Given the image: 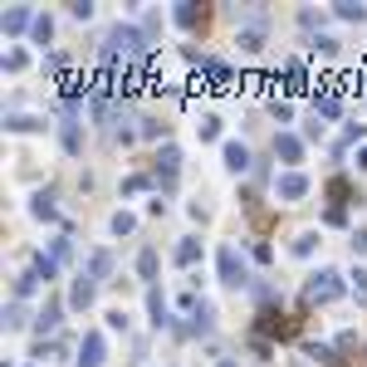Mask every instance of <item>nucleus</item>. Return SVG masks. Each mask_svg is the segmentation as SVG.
<instances>
[{"label": "nucleus", "mask_w": 367, "mask_h": 367, "mask_svg": "<svg viewBox=\"0 0 367 367\" xmlns=\"http://www.w3.org/2000/svg\"><path fill=\"white\" fill-rule=\"evenodd\" d=\"M338 294H343V279H338L333 270H319V275L304 284V299H308V304H333Z\"/></svg>", "instance_id": "obj_1"}, {"label": "nucleus", "mask_w": 367, "mask_h": 367, "mask_svg": "<svg viewBox=\"0 0 367 367\" xmlns=\"http://www.w3.org/2000/svg\"><path fill=\"white\" fill-rule=\"evenodd\" d=\"M103 49H108V59H118V54H128V59H132V54H142V34H137L132 25H118Z\"/></svg>", "instance_id": "obj_2"}, {"label": "nucleus", "mask_w": 367, "mask_h": 367, "mask_svg": "<svg viewBox=\"0 0 367 367\" xmlns=\"http://www.w3.org/2000/svg\"><path fill=\"white\" fill-rule=\"evenodd\" d=\"M221 284H230V289H240V284H250V279H245V265H240V255H235L230 245L221 250Z\"/></svg>", "instance_id": "obj_3"}, {"label": "nucleus", "mask_w": 367, "mask_h": 367, "mask_svg": "<svg viewBox=\"0 0 367 367\" xmlns=\"http://www.w3.org/2000/svg\"><path fill=\"white\" fill-rule=\"evenodd\" d=\"M177 172H181V152L167 142L162 157H157V181H162V186H177Z\"/></svg>", "instance_id": "obj_4"}, {"label": "nucleus", "mask_w": 367, "mask_h": 367, "mask_svg": "<svg viewBox=\"0 0 367 367\" xmlns=\"http://www.w3.org/2000/svg\"><path fill=\"white\" fill-rule=\"evenodd\" d=\"M103 353H108V348H103V333H88L83 348H79V362H74V367H103Z\"/></svg>", "instance_id": "obj_5"}, {"label": "nucleus", "mask_w": 367, "mask_h": 367, "mask_svg": "<svg viewBox=\"0 0 367 367\" xmlns=\"http://www.w3.org/2000/svg\"><path fill=\"white\" fill-rule=\"evenodd\" d=\"M93 299H98V279L79 275V279H74V289H69V304H74V308H88Z\"/></svg>", "instance_id": "obj_6"}, {"label": "nucleus", "mask_w": 367, "mask_h": 367, "mask_svg": "<svg viewBox=\"0 0 367 367\" xmlns=\"http://www.w3.org/2000/svg\"><path fill=\"white\" fill-rule=\"evenodd\" d=\"M338 108H343V93H338V88L313 93V113H319V118H338Z\"/></svg>", "instance_id": "obj_7"}, {"label": "nucleus", "mask_w": 367, "mask_h": 367, "mask_svg": "<svg viewBox=\"0 0 367 367\" xmlns=\"http://www.w3.org/2000/svg\"><path fill=\"white\" fill-rule=\"evenodd\" d=\"M304 191H308V177H304V172H284V177H279V196H284V201H299Z\"/></svg>", "instance_id": "obj_8"}, {"label": "nucleus", "mask_w": 367, "mask_h": 367, "mask_svg": "<svg viewBox=\"0 0 367 367\" xmlns=\"http://www.w3.org/2000/svg\"><path fill=\"white\" fill-rule=\"evenodd\" d=\"M275 157H284V162H299V157H304V142H299L294 132H279V137H275Z\"/></svg>", "instance_id": "obj_9"}, {"label": "nucleus", "mask_w": 367, "mask_h": 367, "mask_svg": "<svg viewBox=\"0 0 367 367\" xmlns=\"http://www.w3.org/2000/svg\"><path fill=\"white\" fill-rule=\"evenodd\" d=\"M147 313H152L157 328L167 324V299H162V289H157V284H147Z\"/></svg>", "instance_id": "obj_10"}, {"label": "nucleus", "mask_w": 367, "mask_h": 367, "mask_svg": "<svg viewBox=\"0 0 367 367\" xmlns=\"http://www.w3.org/2000/svg\"><path fill=\"white\" fill-rule=\"evenodd\" d=\"M34 324H39V333H54L59 328V299H44V308H39Z\"/></svg>", "instance_id": "obj_11"}, {"label": "nucleus", "mask_w": 367, "mask_h": 367, "mask_svg": "<svg viewBox=\"0 0 367 367\" xmlns=\"http://www.w3.org/2000/svg\"><path fill=\"white\" fill-rule=\"evenodd\" d=\"M108 275H113V255L98 250V255L88 259V279H108Z\"/></svg>", "instance_id": "obj_12"}, {"label": "nucleus", "mask_w": 367, "mask_h": 367, "mask_svg": "<svg viewBox=\"0 0 367 367\" xmlns=\"http://www.w3.org/2000/svg\"><path fill=\"white\" fill-rule=\"evenodd\" d=\"M25 25H34V15H30L25 6H15V10H6V34H20Z\"/></svg>", "instance_id": "obj_13"}, {"label": "nucleus", "mask_w": 367, "mask_h": 367, "mask_svg": "<svg viewBox=\"0 0 367 367\" xmlns=\"http://www.w3.org/2000/svg\"><path fill=\"white\" fill-rule=\"evenodd\" d=\"M226 167H230V172H245V167H250V152H245L240 142H226Z\"/></svg>", "instance_id": "obj_14"}, {"label": "nucleus", "mask_w": 367, "mask_h": 367, "mask_svg": "<svg viewBox=\"0 0 367 367\" xmlns=\"http://www.w3.org/2000/svg\"><path fill=\"white\" fill-rule=\"evenodd\" d=\"M172 15H177V25H181V30H191V25L201 20V6H191V0H181V6H177Z\"/></svg>", "instance_id": "obj_15"}, {"label": "nucleus", "mask_w": 367, "mask_h": 367, "mask_svg": "<svg viewBox=\"0 0 367 367\" xmlns=\"http://www.w3.org/2000/svg\"><path fill=\"white\" fill-rule=\"evenodd\" d=\"M201 259V240H181L177 245V265H196Z\"/></svg>", "instance_id": "obj_16"}, {"label": "nucleus", "mask_w": 367, "mask_h": 367, "mask_svg": "<svg viewBox=\"0 0 367 367\" xmlns=\"http://www.w3.org/2000/svg\"><path fill=\"white\" fill-rule=\"evenodd\" d=\"M30 211H34L39 221H54V196H49V191H39V196H34V206H30Z\"/></svg>", "instance_id": "obj_17"}, {"label": "nucleus", "mask_w": 367, "mask_h": 367, "mask_svg": "<svg viewBox=\"0 0 367 367\" xmlns=\"http://www.w3.org/2000/svg\"><path fill=\"white\" fill-rule=\"evenodd\" d=\"M34 284H39V275H34V265H30V270H25V275L15 279V299H25V294H34Z\"/></svg>", "instance_id": "obj_18"}, {"label": "nucleus", "mask_w": 367, "mask_h": 367, "mask_svg": "<svg viewBox=\"0 0 367 367\" xmlns=\"http://www.w3.org/2000/svg\"><path fill=\"white\" fill-rule=\"evenodd\" d=\"M137 275H142V279H157V255H152V250L137 255Z\"/></svg>", "instance_id": "obj_19"}, {"label": "nucleus", "mask_w": 367, "mask_h": 367, "mask_svg": "<svg viewBox=\"0 0 367 367\" xmlns=\"http://www.w3.org/2000/svg\"><path fill=\"white\" fill-rule=\"evenodd\" d=\"M6 328H25V304H20V299L6 308Z\"/></svg>", "instance_id": "obj_20"}, {"label": "nucleus", "mask_w": 367, "mask_h": 367, "mask_svg": "<svg viewBox=\"0 0 367 367\" xmlns=\"http://www.w3.org/2000/svg\"><path fill=\"white\" fill-rule=\"evenodd\" d=\"M30 30H34V39L44 44L49 34H54V20H49V15H34V25H30Z\"/></svg>", "instance_id": "obj_21"}, {"label": "nucleus", "mask_w": 367, "mask_h": 367, "mask_svg": "<svg viewBox=\"0 0 367 367\" xmlns=\"http://www.w3.org/2000/svg\"><path fill=\"white\" fill-rule=\"evenodd\" d=\"M132 230H137V221H132L128 211H118V216H113V235H132Z\"/></svg>", "instance_id": "obj_22"}, {"label": "nucleus", "mask_w": 367, "mask_h": 367, "mask_svg": "<svg viewBox=\"0 0 367 367\" xmlns=\"http://www.w3.org/2000/svg\"><path fill=\"white\" fill-rule=\"evenodd\" d=\"M259 39H265V34H259V25L240 30V49H259Z\"/></svg>", "instance_id": "obj_23"}, {"label": "nucleus", "mask_w": 367, "mask_h": 367, "mask_svg": "<svg viewBox=\"0 0 367 367\" xmlns=\"http://www.w3.org/2000/svg\"><path fill=\"white\" fill-rule=\"evenodd\" d=\"M338 20H362V6H353V0H338Z\"/></svg>", "instance_id": "obj_24"}, {"label": "nucleus", "mask_w": 367, "mask_h": 367, "mask_svg": "<svg viewBox=\"0 0 367 367\" xmlns=\"http://www.w3.org/2000/svg\"><path fill=\"white\" fill-rule=\"evenodd\" d=\"M6 128H10V132H30V128H39V118H25V113H20V118H10Z\"/></svg>", "instance_id": "obj_25"}, {"label": "nucleus", "mask_w": 367, "mask_h": 367, "mask_svg": "<svg viewBox=\"0 0 367 367\" xmlns=\"http://www.w3.org/2000/svg\"><path fill=\"white\" fill-rule=\"evenodd\" d=\"M201 137H206V142L221 137V118H201Z\"/></svg>", "instance_id": "obj_26"}, {"label": "nucleus", "mask_w": 367, "mask_h": 367, "mask_svg": "<svg viewBox=\"0 0 367 367\" xmlns=\"http://www.w3.org/2000/svg\"><path fill=\"white\" fill-rule=\"evenodd\" d=\"M284 79H289V88H304V64H289Z\"/></svg>", "instance_id": "obj_27"}, {"label": "nucleus", "mask_w": 367, "mask_h": 367, "mask_svg": "<svg viewBox=\"0 0 367 367\" xmlns=\"http://www.w3.org/2000/svg\"><path fill=\"white\" fill-rule=\"evenodd\" d=\"M64 152H79V128L64 123Z\"/></svg>", "instance_id": "obj_28"}, {"label": "nucleus", "mask_w": 367, "mask_h": 367, "mask_svg": "<svg viewBox=\"0 0 367 367\" xmlns=\"http://www.w3.org/2000/svg\"><path fill=\"white\" fill-rule=\"evenodd\" d=\"M294 255H313V235H299L294 240Z\"/></svg>", "instance_id": "obj_29"}, {"label": "nucleus", "mask_w": 367, "mask_h": 367, "mask_svg": "<svg viewBox=\"0 0 367 367\" xmlns=\"http://www.w3.org/2000/svg\"><path fill=\"white\" fill-rule=\"evenodd\" d=\"M357 167H362V172H367V147H362V152H357Z\"/></svg>", "instance_id": "obj_30"}, {"label": "nucleus", "mask_w": 367, "mask_h": 367, "mask_svg": "<svg viewBox=\"0 0 367 367\" xmlns=\"http://www.w3.org/2000/svg\"><path fill=\"white\" fill-rule=\"evenodd\" d=\"M221 367H235V362H221Z\"/></svg>", "instance_id": "obj_31"}]
</instances>
